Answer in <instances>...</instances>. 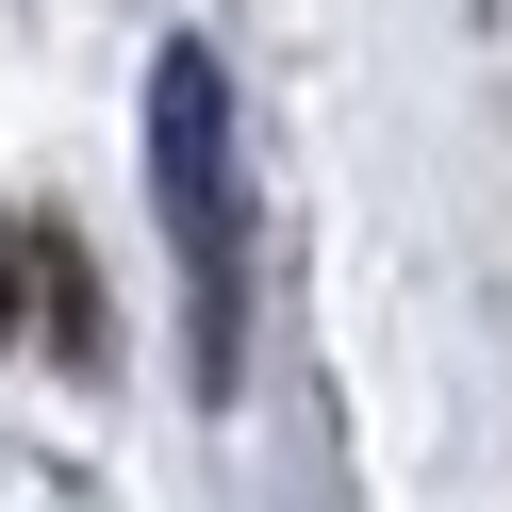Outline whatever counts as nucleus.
<instances>
[{
  "label": "nucleus",
  "instance_id": "nucleus-1",
  "mask_svg": "<svg viewBox=\"0 0 512 512\" xmlns=\"http://www.w3.org/2000/svg\"><path fill=\"white\" fill-rule=\"evenodd\" d=\"M149 199L182 248V364H199V397H232L248 380V199H232V67L199 34L149 50Z\"/></svg>",
  "mask_w": 512,
  "mask_h": 512
},
{
  "label": "nucleus",
  "instance_id": "nucleus-2",
  "mask_svg": "<svg viewBox=\"0 0 512 512\" xmlns=\"http://www.w3.org/2000/svg\"><path fill=\"white\" fill-rule=\"evenodd\" d=\"M17 281H34V331L67 347V364H100V281H83L67 232H17Z\"/></svg>",
  "mask_w": 512,
  "mask_h": 512
},
{
  "label": "nucleus",
  "instance_id": "nucleus-3",
  "mask_svg": "<svg viewBox=\"0 0 512 512\" xmlns=\"http://www.w3.org/2000/svg\"><path fill=\"white\" fill-rule=\"evenodd\" d=\"M34 331V281H17V215H0V347Z\"/></svg>",
  "mask_w": 512,
  "mask_h": 512
}]
</instances>
